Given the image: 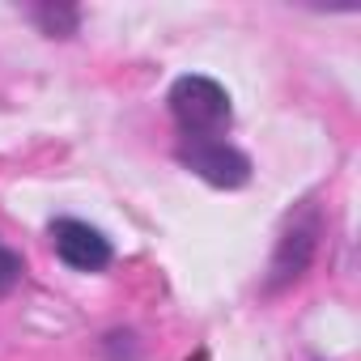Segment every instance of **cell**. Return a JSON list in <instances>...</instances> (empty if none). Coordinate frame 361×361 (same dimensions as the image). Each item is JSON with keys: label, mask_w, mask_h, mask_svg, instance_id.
<instances>
[{"label": "cell", "mask_w": 361, "mask_h": 361, "mask_svg": "<svg viewBox=\"0 0 361 361\" xmlns=\"http://www.w3.org/2000/svg\"><path fill=\"white\" fill-rule=\"evenodd\" d=\"M319 243H323V209L314 200H306L281 230L276 247H272V264H268V276H264V298H281L285 289H293L310 268H314V255H319Z\"/></svg>", "instance_id": "2"}, {"label": "cell", "mask_w": 361, "mask_h": 361, "mask_svg": "<svg viewBox=\"0 0 361 361\" xmlns=\"http://www.w3.org/2000/svg\"><path fill=\"white\" fill-rule=\"evenodd\" d=\"M22 276H26V259H22V251H13V247L0 243V298H9V293L22 285Z\"/></svg>", "instance_id": "7"}, {"label": "cell", "mask_w": 361, "mask_h": 361, "mask_svg": "<svg viewBox=\"0 0 361 361\" xmlns=\"http://www.w3.org/2000/svg\"><path fill=\"white\" fill-rule=\"evenodd\" d=\"M51 247H56V259H60L64 268L85 272V276L106 272L111 259H115L111 238H106L98 226L81 221V217H56V221H51Z\"/></svg>", "instance_id": "4"}, {"label": "cell", "mask_w": 361, "mask_h": 361, "mask_svg": "<svg viewBox=\"0 0 361 361\" xmlns=\"http://www.w3.org/2000/svg\"><path fill=\"white\" fill-rule=\"evenodd\" d=\"M166 111L178 128V140H209L226 136L234 123V98L230 90L209 73H183L166 90Z\"/></svg>", "instance_id": "1"}, {"label": "cell", "mask_w": 361, "mask_h": 361, "mask_svg": "<svg viewBox=\"0 0 361 361\" xmlns=\"http://www.w3.org/2000/svg\"><path fill=\"white\" fill-rule=\"evenodd\" d=\"M81 5H73V0H39V5H30V22L39 26L43 39H56V43H68L81 35Z\"/></svg>", "instance_id": "5"}, {"label": "cell", "mask_w": 361, "mask_h": 361, "mask_svg": "<svg viewBox=\"0 0 361 361\" xmlns=\"http://www.w3.org/2000/svg\"><path fill=\"white\" fill-rule=\"evenodd\" d=\"M98 357L102 361H145V340L136 327L119 323V327H106L98 336Z\"/></svg>", "instance_id": "6"}, {"label": "cell", "mask_w": 361, "mask_h": 361, "mask_svg": "<svg viewBox=\"0 0 361 361\" xmlns=\"http://www.w3.org/2000/svg\"><path fill=\"white\" fill-rule=\"evenodd\" d=\"M174 161L183 166V170H192L200 183L217 188V192H238V188L251 183V174H255L251 157H247L238 145H230L226 136L178 140V145H174Z\"/></svg>", "instance_id": "3"}]
</instances>
